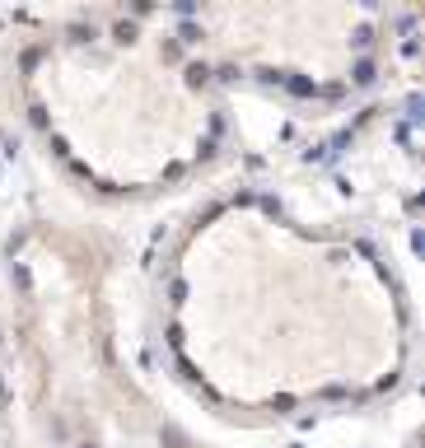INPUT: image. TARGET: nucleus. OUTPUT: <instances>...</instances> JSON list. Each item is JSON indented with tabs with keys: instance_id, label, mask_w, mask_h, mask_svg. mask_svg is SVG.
I'll list each match as a JSON object with an SVG mask.
<instances>
[{
	"instance_id": "f257e3e1",
	"label": "nucleus",
	"mask_w": 425,
	"mask_h": 448,
	"mask_svg": "<svg viewBox=\"0 0 425 448\" xmlns=\"http://www.w3.org/2000/svg\"><path fill=\"white\" fill-rule=\"evenodd\" d=\"M370 79H374V66H370V61H360V66H355V84H370Z\"/></svg>"
}]
</instances>
